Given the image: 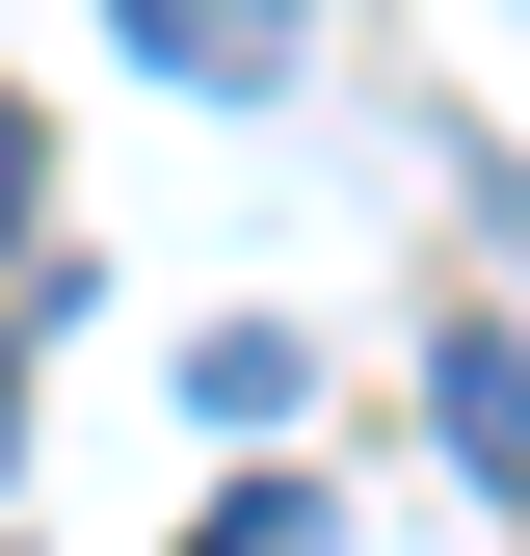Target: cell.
I'll return each mask as SVG.
<instances>
[{"mask_svg":"<svg viewBox=\"0 0 530 556\" xmlns=\"http://www.w3.org/2000/svg\"><path fill=\"white\" fill-rule=\"evenodd\" d=\"M0 451H27V344H0Z\"/></svg>","mask_w":530,"mask_h":556,"instance_id":"cell-5","label":"cell"},{"mask_svg":"<svg viewBox=\"0 0 530 556\" xmlns=\"http://www.w3.org/2000/svg\"><path fill=\"white\" fill-rule=\"evenodd\" d=\"M186 556H318V477H239V504L186 530Z\"/></svg>","mask_w":530,"mask_h":556,"instance_id":"cell-4","label":"cell"},{"mask_svg":"<svg viewBox=\"0 0 530 556\" xmlns=\"http://www.w3.org/2000/svg\"><path fill=\"white\" fill-rule=\"evenodd\" d=\"M425 425H451L478 504H530V318H451V344H425Z\"/></svg>","mask_w":530,"mask_h":556,"instance_id":"cell-1","label":"cell"},{"mask_svg":"<svg viewBox=\"0 0 530 556\" xmlns=\"http://www.w3.org/2000/svg\"><path fill=\"white\" fill-rule=\"evenodd\" d=\"M292 27H318V0H106V53H160V80H292Z\"/></svg>","mask_w":530,"mask_h":556,"instance_id":"cell-2","label":"cell"},{"mask_svg":"<svg viewBox=\"0 0 530 556\" xmlns=\"http://www.w3.org/2000/svg\"><path fill=\"white\" fill-rule=\"evenodd\" d=\"M292 371H318L292 318H213V344H186V397H213V425H292Z\"/></svg>","mask_w":530,"mask_h":556,"instance_id":"cell-3","label":"cell"}]
</instances>
